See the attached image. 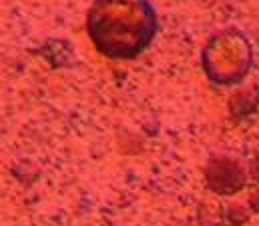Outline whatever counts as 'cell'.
I'll list each match as a JSON object with an SVG mask.
<instances>
[{"label":"cell","mask_w":259,"mask_h":226,"mask_svg":"<svg viewBox=\"0 0 259 226\" xmlns=\"http://www.w3.org/2000/svg\"><path fill=\"white\" fill-rule=\"evenodd\" d=\"M87 26L99 52L115 60H131L153 40L157 18L147 0H97Z\"/></svg>","instance_id":"obj_1"}]
</instances>
